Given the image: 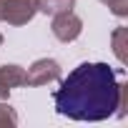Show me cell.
I'll list each match as a JSON object with an SVG mask.
<instances>
[{
    "label": "cell",
    "instance_id": "1",
    "mask_svg": "<svg viewBox=\"0 0 128 128\" xmlns=\"http://www.w3.org/2000/svg\"><path fill=\"white\" fill-rule=\"evenodd\" d=\"M118 76H123V70H113L108 63H80L53 93L55 110L70 120L123 118L128 108V83H120Z\"/></svg>",
    "mask_w": 128,
    "mask_h": 128
},
{
    "label": "cell",
    "instance_id": "2",
    "mask_svg": "<svg viewBox=\"0 0 128 128\" xmlns=\"http://www.w3.org/2000/svg\"><path fill=\"white\" fill-rule=\"evenodd\" d=\"M63 78L60 63L53 58H38L33 66L25 70V86H48Z\"/></svg>",
    "mask_w": 128,
    "mask_h": 128
},
{
    "label": "cell",
    "instance_id": "3",
    "mask_svg": "<svg viewBox=\"0 0 128 128\" xmlns=\"http://www.w3.org/2000/svg\"><path fill=\"white\" fill-rule=\"evenodd\" d=\"M50 33H53L55 40H60V43H73V40L83 33V20H80L73 10L58 13V15H53Z\"/></svg>",
    "mask_w": 128,
    "mask_h": 128
},
{
    "label": "cell",
    "instance_id": "4",
    "mask_svg": "<svg viewBox=\"0 0 128 128\" xmlns=\"http://www.w3.org/2000/svg\"><path fill=\"white\" fill-rule=\"evenodd\" d=\"M38 15V0H5L3 20L8 25H25Z\"/></svg>",
    "mask_w": 128,
    "mask_h": 128
},
{
    "label": "cell",
    "instance_id": "5",
    "mask_svg": "<svg viewBox=\"0 0 128 128\" xmlns=\"http://www.w3.org/2000/svg\"><path fill=\"white\" fill-rule=\"evenodd\" d=\"M25 86V68L15 66V63H5L0 66V100H5L13 88Z\"/></svg>",
    "mask_w": 128,
    "mask_h": 128
},
{
    "label": "cell",
    "instance_id": "6",
    "mask_svg": "<svg viewBox=\"0 0 128 128\" xmlns=\"http://www.w3.org/2000/svg\"><path fill=\"white\" fill-rule=\"evenodd\" d=\"M110 45H113V53H116V58H118V63L120 66H126L128 63V28H116L113 33H110Z\"/></svg>",
    "mask_w": 128,
    "mask_h": 128
},
{
    "label": "cell",
    "instance_id": "7",
    "mask_svg": "<svg viewBox=\"0 0 128 128\" xmlns=\"http://www.w3.org/2000/svg\"><path fill=\"white\" fill-rule=\"evenodd\" d=\"M76 8V0H38V13L45 15H58Z\"/></svg>",
    "mask_w": 128,
    "mask_h": 128
},
{
    "label": "cell",
    "instance_id": "8",
    "mask_svg": "<svg viewBox=\"0 0 128 128\" xmlns=\"http://www.w3.org/2000/svg\"><path fill=\"white\" fill-rule=\"evenodd\" d=\"M18 110L10 106V103H3L0 100V126H18Z\"/></svg>",
    "mask_w": 128,
    "mask_h": 128
},
{
    "label": "cell",
    "instance_id": "9",
    "mask_svg": "<svg viewBox=\"0 0 128 128\" xmlns=\"http://www.w3.org/2000/svg\"><path fill=\"white\" fill-rule=\"evenodd\" d=\"M3 5H5V0H0V23H3Z\"/></svg>",
    "mask_w": 128,
    "mask_h": 128
},
{
    "label": "cell",
    "instance_id": "10",
    "mask_svg": "<svg viewBox=\"0 0 128 128\" xmlns=\"http://www.w3.org/2000/svg\"><path fill=\"white\" fill-rule=\"evenodd\" d=\"M0 45H3V35H0Z\"/></svg>",
    "mask_w": 128,
    "mask_h": 128
}]
</instances>
